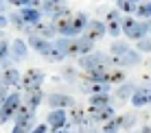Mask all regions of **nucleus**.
<instances>
[{"label": "nucleus", "mask_w": 151, "mask_h": 133, "mask_svg": "<svg viewBox=\"0 0 151 133\" xmlns=\"http://www.w3.org/2000/svg\"><path fill=\"white\" fill-rule=\"evenodd\" d=\"M112 55L110 61L114 65H121V68H132V65L140 63V53L138 50H132L125 42H114L112 44Z\"/></svg>", "instance_id": "nucleus-1"}, {"label": "nucleus", "mask_w": 151, "mask_h": 133, "mask_svg": "<svg viewBox=\"0 0 151 133\" xmlns=\"http://www.w3.org/2000/svg\"><path fill=\"white\" fill-rule=\"evenodd\" d=\"M15 127L11 133H31L35 129V109H31L29 105H20V109L15 111Z\"/></svg>", "instance_id": "nucleus-2"}, {"label": "nucleus", "mask_w": 151, "mask_h": 133, "mask_svg": "<svg viewBox=\"0 0 151 133\" xmlns=\"http://www.w3.org/2000/svg\"><path fill=\"white\" fill-rule=\"evenodd\" d=\"M123 33L127 35L129 39H136V42H140V39L147 37L149 24H147V22H138L136 18L127 15V18H123Z\"/></svg>", "instance_id": "nucleus-3"}, {"label": "nucleus", "mask_w": 151, "mask_h": 133, "mask_svg": "<svg viewBox=\"0 0 151 133\" xmlns=\"http://www.w3.org/2000/svg\"><path fill=\"white\" fill-rule=\"evenodd\" d=\"M20 109V94L11 92L4 100V105L0 107V124H7L11 118H15V111Z\"/></svg>", "instance_id": "nucleus-4"}, {"label": "nucleus", "mask_w": 151, "mask_h": 133, "mask_svg": "<svg viewBox=\"0 0 151 133\" xmlns=\"http://www.w3.org/2000/svg\"><path fill=\"white\" fill-rule=\"evenodd\" d=\"M107 63H112L110 57L103 53H90V55H83V57H79V65L83 70H94V68H105Z\"/></svg>", "instance_id": "nucleus-5"}, {"label": "nucleus", "mask_w": 151, "mask_h": 133, "mask_svg": "<svg viewBox=\"0 0 151 133\" xmlns=\"http://www.w3.org/2000/svg\"><path fill=\"white\" fill-rule=\"evenodd\" d=\"M92 50V42L83 37H68V48H66V57H83V55H90Z\"/></svg>", "instance_id": "nucleus-6"}, {"label": "nucleus", "mask_w": 151, "mask_h": 133, "mask_svg": "<svg viewBox=\"0 0 151 133\" xmlns=\"http://www.w3.org/2000/svg\"><path fill=\"white\" fill-rule=\"evenodd\" d=\"M86 114H88V118H92L94 122H99V124H105V122H110L112 118H116V109H114L112 105H107V107H88Z\"/></svg>", "instance_id": "nucleus-7"}, {"label": "nucleus", "mask_w": 151, "mask_h": 133, "mask_svg": "<svg viewBox=\"0 0 151 133\" xmlns=\"http://www.w3.org/2000/svg\"><path fill=\"white\" fill-rule=\"evenodd\" d=\"M42 81H44V72L37 68H31L22 74V87L24 92H33V90H40L42 87Z\"/></svg>", "instance_id": "nucleus-8"}, {"label": "nucleus", "mask_w": 151, "mask_h": 133, "mask_svg": "<svg viewBox=\"0 0 151 133\" xmlns=\"http://www.w3.org/2000/svg\"><path fill=\"white\" fill-rule=\"evenodd\" d=\"M105 28H107V33H110L112 37H118V35L123 33V15H121L118 9L107 11V15H105Z\"/></svg>", "instance_id": "nucleus-9"}, {"label": "nucleus", "mask_w": 151, "mask_h": 133, "mask_svg": "<svg viewBox=\"0 0 151 133\" xmlns=\"http://www.w3.org/2000/svg\"><path fill=\"white\" fill-rule=\"evenodd\" d=\"M46 122H48V127H50L55 133L61 131V129H66V127L70 124L66 109H53V111H48V118H46Z\"/></svg>", "instance_id": "nucleus-10"}, {"label": "nucleus", "mask_w": 151, "mask_h": 133, "mask_svg": "<svg viewBox=\"0 0 151 133\" xmlns=\"http://www.w3.org/2000/svg\"><path fill=\"white\" fill-rule=\"evenodd\" d=\"M107 33L105 28V22H99V20H92L90 24L86 26V31H83V39H88V42H99V39H103V35Z\"/></svg>", "instance_id": "nucleus-11"}, {"label": "nucleus", "mask_w": 151, "mask_h": 133, "mask_svg": "<svg viewBox=\"0 0 151 133\" xmlns=\"http://www.w3.org/2000/svg\"><path fill=\"white\" fill-rule=\"evenodd\" d=\"M90 24V20H88L86 13H72V20H70V35L68 37H77L79 33H83L86 31V26Z\"/></svg>", "instance_id": "nucleus-12"}, {"label": "nucleus", "mask_w": 151, "mask_h": 133, "mask_svg": "<svg viewBox=\"0 0 151 133\" xmlns=\"http://www.w3.org/2000/svg\"><path fill=\"white\" fill-rule=\"evenodd\" d=\"M31 33L33 35H37V37H42V39H53L55 35H57V31H55V26H53V22H40L35 24V26H31Z\"/></svg>", "instance_id": "nucleus-13"}, {"label": "nucleus", "mask_w": 151, "mask_h": 133, "mask_svg": "<svg viewBox=\"0 0 151 133\" xmlns=\"http://www.w3.org/2000/svg\"><path fill=\"white\" fill-rule=\"evenodd\" d=\"M27 44H29V48H33L35 53H40L44 59H46V55L50 53V48H53V44H50L48 39H42V37H37V35H31Z\"/></svg>", "instance_id": "nucleus-14"}, {"label": "nucleus", "mask_w": 151, "mask_h": 133, "mask_svg": "<svg viewBox=\"0 0 151 133\" xmlns=\"http://www.w3.org/2000/svg\"><path fill=\"white\" fill-rule=\"evenodd\" d=\"M132 105L136 107V109L151 105V85H149V87H138L136 92H134V96H132Z\"/></svg>", "instance_id": "nucleus-15"}, {"label": "nucleus", "mask_w": 151, "mask_h": 133, "mask_svg": "<svg viewBox=\"0 0 151 133\" xmlns=\"http://www.w3.org/2000/svg\"><path fill=\"white\" fill-rule=\"evenodd\" d=\"M107 76H110V70L107 68H94V70H88V72L83 74V79H86L88 83H107Z\"/></svg>", "instance_id": "nucleus-16"}, {"label": "nucleus", "mask_w": 151, "mask_h": 133, "mask_svg": "<svg viewBox=\"0 0 151 133\" xmlns=\"http://www.w3.org/2000/svg\"><path fill=\"white\" fill-rule=\"evenodd\" d=\"M48 105L53 107V109H66V107H75V100H72L68 94H50Z\"/></svg>", "instance_id": "nucleus-17"}, {"label": "nucleus", "mask_w": 151, "mask_h": 133, "mask_svg": "<svg viewBox=\"0 0 151 133\" xmlns=\"http://www.w3.org/2000/svg\"><path fill=\"white\" fill-rule=\"evenodd\" d=\"M29 57V44L24 42V39H15L11 44V59L15 61H24Z\"/></svg>", "instance_id": "nucleus-18"}, {"label": "nucleus", "mask_w": 151, "mask_h": 133, "mask_svg": "<svg viewBox=\"0 0 151 133\" xmlns=\"http://www.w3.org/2000/svg\"><path fill=\"white\" fill-rule=\"evenodd\" d=\"M42 13H48L50 18L57 15L61 9H66V0H42Z\"/></svg>", "instance_id": "nucleus-19"}, {"label": "nucleus", "mask_w": 151, "mask_h": 133, "mask_svg": "<svg viewBox=\"0 0 151 133\" xmlns=\"http://www.w3.org/2000/svg\"><path fill=\"white\" fill-rule=\"evenodd\" d=\"M20 18L24 20V24H27V26H35V24L40 22L42 20V9H22V11H20Z\"/></svg>", "instance_id": "nucleus-20"}, {"label": "nucleus", "mask_w": 151, "mask_h": 133, "mask_svg": "<svg viewBox=\"0 0 151 133\" xmlns=\"http://www.w3.org/2000/svg\"><path fill=\"white\" fill-rule=\"evenodd\" d=\"M20 81H22V74L15 68H7L2 72V85H7V87H18Z\"/></svg>", "instance_id": "nucleus-21"}, {"label": "nucleus", "mask_w": 151, "mask_h": 133, "mask_svg": "<svg viewBox=\"0 0 151 133\" xmlns=\"http://www.w3.org/2000/svg\"><path fill=\"white\" fill-rule=\"evenodd\" d=\"M70 122H72V124H77V127H86V124H88V114H86V109L75 105V107L70 109Z\"/></svg>", "instance_id": "nucleus-22"}, {"label": "nucleus", "mask_w": 151, "mask_h": 133, "mask_svg": "<svg viewBox=\"0 0 151 133\" xmlns=\"http://www.w3.org/2000/svg\"><path fill=\"white\" fill-rule=\"evenodd\" d=\"M83 92L86 94H90V96H94V94H110V85L107 83H83Z\"/></svg>", "instance_id": "nucleus-23"}, {"label": "nucleus", "mask_w": 151, "mask_h": 133, "mask_svg": "<svg viewBox=\"0 0 151 133\" xmlns=\"http://www.w3.org/2000/svg\"><path fill=\"white\" fill-rule=\"evenodd\" d=\"M138 87H136V85H134V83H123V85H118V90H116V98L118 100H121V103H123V100H132V96H134V92H136Z\"/></svg>", "instance_id": "nucleus-24"}, {"label": "nucleus", "mask_w": 151, "mask_h": 133, "mask_svg": "<svg viewBox=\"0 0 151 133\" xmlns=\"http://www.w3.org/2000/svg\"><path fill=\"white\" fill-rule=\"evenodd\" d=\"M44 100V92L40 90H33V92H27V105L31 107V109H37V105Z\"/></svg>", "instance_id": "nucleus-25"}, {"label": "nucleus", "mask_w": 151, "mask_h": 133, "mask_svg": "<svg viewBox=\"0 0 151 133\" xmlns=\"http://www.w3.org/2000/svg\"><path fill=\"white\" fill-rule=\"evenodd\" d=\"M118 129H123V116H116V118H112L110 122H105L101 133H118Z\"/></svg>", "instance_id": "nucleus-26"}, {"label": "nucleus", "mask_w": 151, "mask_h": 133, "mask_svg": "<svg viewBox=\"0 0 151 133\" xmlns=\"http://www.w3.org/2000/svg\"><path fill=\"white\" fill-rule=\"evenodd\" d=\"M136 15L140 20H151V0H142L136 9Z\"/></svg>", "instance_id": "nucleus-27"}, {"label": "nucleus", "mask_w": 151, "mask_h": 133, "mask_svg": "<svg viewBox=\"0 0 151 133\" xmlns=\"http://www.w3.org/2000/svg\"><path fill=\"white\" fill-rule=\"evenodd\" d=\"M11 59V44L7 39H0V65H4Z\"/></svg>", "instance_id": "nucleus-28"}, {"label": "nucleus", "mask_w": 151, "mask_h": 133, "mask_svg": "<svg viewBox=\"0 0 151 133\" xmlns=\"http://www.w3.org/2000/svg\"><path fill=\"white\" fill-rule=\"evenodd\" d=\"M116 9L121 13H127V15H136V9H138V4H132V2H127V0H116Z\"/></svg>", "instance_id": "nucleus-29"}, {"label": "nucleus", "mask_w": 151, "mask_h": 133, "mask_svg": "<svg viewBox=\"0 0 151 133\" xmlns=\"http://www.w3.org/2000/svg\"><path fill=\"white\" fill-rule=\"evenodd\" d=\"M110 105V94H94L90 96V107H107Z\"/></svg>", "instance_id": "nucleus-30"}, {"label": "nucleus", "mask_w": 151, "mask_h": 133, "mask_svg": "<svg viewBox=\"0 0 151 133\" xmlns=\"http://www.w3.org/2000/svg\"><path fill=\"white\" fill-rule=\"evenodd\" d=\"M123 81H125V74H123V70H110V76H107V83H121L123 85Z\"/></svg>", "instance_id": "nucleus-31"}, {"label": "nucleus", "mask_w": 151, "mask_h": 133, "mask_svg": "<svg viewBox=\"0 0 151 133\" xmlns=\"http://www.w3.org/2000/svg\"><path fill=\"white\" fill-rule=\"evenodd\" d=\"M66 57V55L64 53H61V50L59 48H57V46L53 44V48H50V53L48 55H46V59H48V61H53V63H57V61H61V59H64Z\"/></svg>", "instance_id": "nucleus-32"}, {"label": "nucleus", "mask_w": 151, "mask_h": 133, "mask_svg": "<svg viewBox=\"0 0 151 133\" xmlns=\"http://www.w3.org/2000/svg\"><path fill=\"white\" fill-rule=\"evenodd\" d=\"M9 22H11L13 24V26L15 28H18V31H24V28H27V24H24V20L22 18H20V13H11V15H9Z\"/></svg>", "instance_id": "nucleus-33"}, {"label": "nucleus", "mask_w": 151, "mask_h": 133, "mask_svg": "<svg viewBox=\"0 0 151 133\" xmlns=\"http://www.w3.org/2000/svg\"><path fill=\"white\" fill-rule=\"evenodd\" d=\"M20 7L22 9H40L42 7V0H20Z\"/></svg>", "instance_id": "nucleus-34"}, {"label": "nucleus", "mask_w": 151, "mask_h": 133, "mask_svg": "<svg viewBox=\"0 0 151 133\" xmlns=\"http://www.w3.org/2000/svg\"><path fill=\"white\" fill-rule=\"evenodd\" d=\"M138 53H151V39H140L138 42Z\"/></svg>", "instance_id": "nucleus-35"}, {"label": "nucleus", "mask_w": 151, "mask_h": 133, "mask_svg": "<svg viewBox=\"0 0 151 133\" xmlns=\"http://www.w3.org/2000/svg\"><path fill=\"white\" fill-rule=\"evenodd\" d=\"M134 122H136V116H134V114L123 116V129H129V127H134Z\"/></svg>", "instance_id": "nucleus-36"}, {"label": "nucleus", "mask_w": 151, "mask_h": 133, "mask_svg": "<svg viewBox=\"0 0 151 133\" xmlns=\"http://www.w3.org/2000/svg\"><path fill=\"white\" fill-rule=\"evenodd\" d=\"M7 85H0V107H2L4 105V100H7Z\"/></svg>", "instance_id": "nucleus-37"}, {"label": "nucleus", "mask_w": 151, "mask_h": 133, "mask_svg": "<svg viewBox=\"0 0 151 133\" xmlns=\"http://www.w3.org/2000/svg\"><path fill=\"white\" fill-rule=\"evenodd\" d=\"M46 131H48V124H37L31 133H46Z\"/></svg>", "instance_id": "nucleus-38"}, {"label": "nucleus", "mask_w": 151, "mask_h": 133, "mask_svg": "<svg viewBox=\"0 0 151 133\" xmlns=\"http://www.w3.org/2000/svg\"><path fill=\"white\" fill-rule=\"evenodd\" d=\"M7 24H9V18H4V15L0 13V28H4Z\"/></svg>", "instance_id": "nucleus-39"}, {"label": "nucleus", "mask_w": 151, "mask_h": 133, "mask_svg": "<svg viewBox=\"0 0 151 133\" xmlns=\"http://www.w3.org/2000/svg\"><path fill=\"white\" fill-rule=\"evenodd\" d=\"M9 4H13V7H20V0H7Z\"/></svg>", "instance_id": "nucleus-40"}, {"label": "nucleus", "mask_w": 151, "mask_h": 133, "mask_svg": "<svg viewBox=\"0 0 151 133\" xmlns=\"http://www.w3.org/2000/svg\"><path fill=\"white\" fill-rule=\"evenodd\" d=\"M140 133H151V127H142V131Z\"/></svg>", "instance_id": "nucleus-41"}, {"label": "nucleus", "mask_w": 151, "mask_h": 133, "mask_svg": "<svg viewBox=\"0 0 151 133\" xmlns=\"http://www.w3.org/2000/svg\"><path fill=\"white\" fill-rule=\"evenodd\" d=\"M57 133H70V124L66 127V129H61V131H57Z\"/></svg>", "instance_id": "nucleus-42"}, {"label": "nucleus", "mask_w": 151, "mask_h": 133, "mask_svg": "<svg viewBox=\"0 0 151 133\" xmlns=\"http://www.w3.org/2000/svg\"><path fill=\"white\" fill-rule=\"evenodd\" d=\"M127 2H132V4H140L142 0H127Z\"/></svg>", "instance_id": "nucleus-43"}, {"label": "nucleus", "mask_w": 151, "mask_h": 133, "mask_svg": "<svg viewBox=\"0 0 151 133\" xmlns=\"http://www.w3.org/2000/svg\"><path fill=\"white\" fill-rule=\"evenodd\" d=\"M4 7H7V4H4V0H0V11H2Z\"/></svg>", "instance_id": "nucleus-44"}, {"label": "nucleus", "mask_w": 151, "mask_h": 133, "mask_svg": "<svg viewBox=\"0 0 151 133\" xmlns=\"http://www.w3.org/2000/svg\"><path fill=\"white\" fill-rule=\"evenodd\" d=\"M147 24H149V33H151V20H147Z\"/></svg>", "instance_id": "nucleus-45"}]
</instances>
